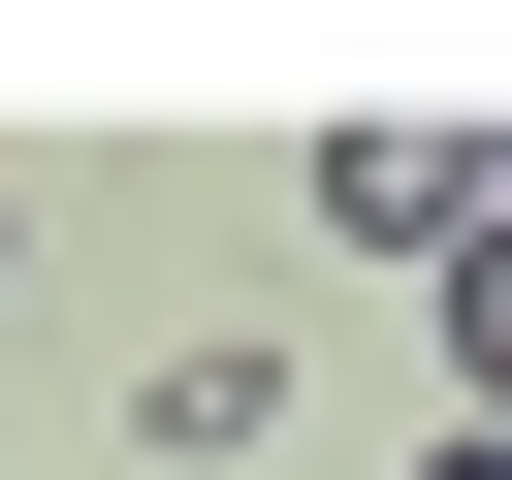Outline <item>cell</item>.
Here are the masks:
<instances>
[{
	"label": "cell",
	"mask_w": 512,
	"mask_h": 480,
	"mask_svg": "<svg viewBox=\"0 0 512 480\" xmlns=\"http://www.w3.org/2000/svg\"><path fill=\"white\" fill-rule=\"evenodd\" d=\"M480 224H512V160H480V128H320V256H416V288H448Z\"/></svg>",
	"instance_id": "1"
},
{
	"label": "cell",
	"mask_w": 512,
	"mask_h": 480,
	"mask_svg": "<svg viewBox=\"0 0 512 480\" xmlns=\"http://www.w3.org/2000/svg\"><path fill=\"white\" fill-rule=\"evenodd\" d=\"M448 352H480V416H512V224H480V256H448Z\"/></svg>",
	"instance_id": "2"
},
{
	"label": "cell",
	"mask_w": 512,
	"mask_h": 480,
	"mask_svg": "<svg viewBox=\"0 0 512 480\" xmlns=\"http://www.w3.org/2000/svg\"><path fill=\"white\" fill-rule=\"evenodd\" d=\"M448 480H512V416H480V448H448Z\"/></svg>",
	"instance_id": "3"
}]
</instances>
